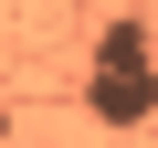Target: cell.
I'll use <instances>...</instances> for the list:
<instances>
[{"instance_id": "cell-1", "label": "cell", "mask_w": 158, "mask_h": 148, "mask_svg": "<svg viewBox=\"0 0 158 148\" xmlns=\"http://www.w3.org/2000/svg\"><path fill=\"white\" fill-rule=\"evenodd\" d=\"M85 116L95 127H148L158 116V74H95L85 85Z\"/></svg>"}, {"instance_id": "cell-2", "label": "cell", "mask_w": 158, "mask_h": 148, "mask_svg": "<svg viewBox=\"0 0 158 148\" xmlns=\"http://www.w3.org/2000/svg\"><path fill=\"white\" fill-rule=\"evenodd\" d=\"M95 74H148V32H137V21H116V32L95 42Z\"/></svg>"}]
</instances>
